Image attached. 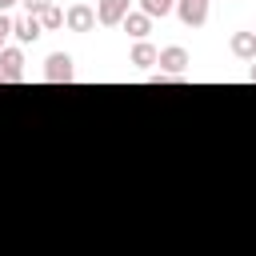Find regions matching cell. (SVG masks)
I'll return each mask as SVG.
<instances>
[{
  "label": "cell",
  "instance_id": "7a4b0ae2",
  "mask_svg": "<svg viewBox=\"0 0 256 256\" xmlns=\"http://www.w3.org/2000/svg\"><path fill=\"white\" fill-rule=\"evenodd\" d=\"M128 12H132V0H96V24H104V28L124 24Z\"/></svg>",
  "mask_w": 256,
  "mask_h": 256
},
{
  "label": "cell",
  "instance_id": "2e32d148",
  "mask_svg": "<svg viewBox=\"0 0 256 256\" xmlns=\"http://www.w3.org/2000/svg\"><path fill=\"white\" fill-rule=\"evenodd\" d=\"M248 80H252V84H256V60H252V68H248Z\"/></svg>",
  "mask_w": 256,
  "mask_h": 256
},
{
  "label": "cell",
  "instance_id": "5bb4252c",
  "mask_svg": "<svg viewBox=\"0 0 256 256\" xmlns=\"http://www.w3.org/2000/svg\"><path fill=\"white\" fill-rule=\"evenodd\" d=\"M12 36V16L8 12H0V48H4V40Z\"/></svg>",
  "mask_w": 256,
  "mask_h": 256
},
{
  "label": "cell",
  "instance_id": "3957f363",
  "mask_svg": "<svg viewBox=\"0 0 256 256\" xmlns=\"http://www.w3.org/2000/svg\"><path fill=\"white\" fill-rule=\"evenodd\" d=\"M0 80L20 84L24 80V52L20 48H0Z\"/></svg>",
  "mask_w": 256,
  "mask_h": 256
},
{
  "label": "cell",
  "instance_id": "e0dca14e",
  "mask_svg": "<svg viewBox=\"0 0 256 256\" xmlns=\"http://www.w3.org/2000/svg\"><path fill=\"white\" fill-rule=\"evenodd\" d=\"M252 32H256V28H252Z\"/></svg>",
  "mask_w": 256,
  "mask_h": 256
},
{
  "label": "cell",
  "instance_id": "7c38bea8",
  "mask_svg": "<svg viewBox=\"0 0 256 256\" xmlns=\"http://www.w3.org/2000/svg\"><path fill=\"white\" fill-rule=\"evenodd\" d=\"M140 12H144L148 20H156V16L164 20L168 12H176V0H140Z\"/></svg>",
  "mask_w": 256,
  "mask_h": 256
},
{
  "label": "cell",
  "instance_id": "5b68a950",
  "mask_svg": "<svg viewBox=\"0 0 256 256\" xmlns=\"http://www.w3.org/2000/svg\"><path fill=\"white\" fill-rule=\"evenodd\" d=\"M176 16H180V24L200 28V24H208V0H176Z\"/></svg>",
  "mask_w": 256,
  "mask_h": 256
},
{
  "label": "cell",
  "instance_id": "8992f818",
  "mask_svg": "<svg viewBox=\"0 0 256 256\" xmlns=\"http://www.w3.org/2000/svg\"><path fill=\"white\" fill-rule=\"evenodd\" d=\"M64 24H68L72 32H92V28H96V8H92V4H72V8L64 12Z\"/></svg>",
  "mask_w": 256,
  "mask_h": 256
},
{
  "label": "cell",
  "instance_id": "9c48e42d",
  "mask_svg": "<svg viewBox=\"0 0 256 256\" xmlns=\"http://www.w3.org/2000/svg\"><path fill=\"white\" fill-rule=\"evenodd\" d=\"M136 68H156V60H160V48L156 44H148V40H136V48H132V56H128Z\"/></svg>",
  "mask_w": 256,
  "mask_h": 256
},
{
  "label": "cell",
  "instance_id": "4fadbf2b",
  "mask_svg": "<svg viewBox=\"0 0 256 256\" xmlns=\"http://www.w3.org/2000/svg\"><path fill=\"white\" fill-rule=\"evenodd\" d=\"M20 4L28 8V16H40V12H44V8L52 4V0H20Z\"/></svg>",
  "mask_w": 256,
  "mask_h": 256
},
{
  "label": "cell",
  "instance_id": "52a82bcc",
  "mask_svg": "<svg viewBox=\"0 0 256 256\" xmlns=\"http://www.w3.org/2000/svg\"><path fill=\"white\" fill-rule=\"evenodd\" d=\"M12 36H16L20 44H32V40L44 36V28H40L36 16H16V20H12Z\"/></svg>",
  "mask_w": 256,
  "mask_h": 256
},
{
  "label": "cell",
  "instance_id": "ba28073f",
  "mask_svg": "<svg viewBox=\"0 0 256 256\" xmlns=\"http://www.w3.org/2000/svg\"><path fill=\"white\" fill-rule=\"evenodd\" d=\"M228 48L236 60H256V32H232Z\"/></svg>",
  "mask_w": 256,
  "mask_h": 256
},
{
  "label": "cell",
  "instance_id": "30bf717a",
  "mask_svg": "<svg viewBox=\"0 0 256 256\" xmlns=\"http://www.w3.org/2000/svg\"><path fill=\"white\" fill-rule=\"evenodd\" d=\"M124 32H128V36H136V40H148L152 20H148L144 12H128V16H124Z\"/></svg>",
  "mask_w": 256,
  "mask_h": 256
},
{
  "label": "cell",
  "instance_id": "277c9868",
  "mask_svg": "<svg viewBox=\"0 0 256 256\" xmlns=\"http://www.w3.org/2000/svg\"><path fill=\"white\" fill-rule=\"evenodd\" d=\"M44 80L48 84H68L72 80V56L68 52H52L44 60Z\"/></svg>",
  "mask_w": 256,
  "mask_h": 256
},
{
  "label": "cell",
  "instance_id": "8fae6325",
  "mask_svg": "<svg viewBox=\"0 0 256 256\" xmlns=\"http://www.w3.org/2000/svg\"><path fill=\"white\" fill-rule=\"evenodd\" d=\"M36 20H40V28H44V32H56V28H64V8H60V4H48Z\"/></svg>",
  "mask_w": 256,
  "mask_h": 256
},
{
  "label": "cell",
  "instance_id": "6da1fadb",
  "mask_svg": "<svg viewBox=\"0 0 256 256\" xmlns=\"http://www.w3.org/2000/svg\"><path fill=\"white\" fill-rule=\"evenodd\" d=\"M160 72H168V76H184L188 72V64H192V56H188V48H180V44H168V48H160Z\"/></svg>",
  "mask_w": 256,
  "mask_h": 256
},
{
  "label": "cell",
  "instance_id": "9a60e30c",
  "mask_svg": "<svg viewBox=\"0 0 256 256\" xmlns=\"http://www.w3.org/2000/svg\"><path fill=\"white\" fill-rule=\"evenodd\" d=\"M12 4H20V0H0V12H8Z\"/></svg>",
  "mask_w": 256,
  "mask_h": 256
}]
</instances>
